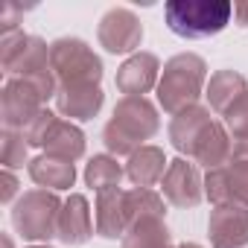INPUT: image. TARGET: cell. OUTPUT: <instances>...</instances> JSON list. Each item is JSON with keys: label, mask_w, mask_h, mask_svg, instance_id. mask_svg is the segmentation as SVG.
<instances>
[{"label": "cell", "mask_w": 248, "mask_h": 248, "mask_svg": "<svg viewBox=\"0 0 248 248\" xmlns=\"http://www.w3.org/2000/svg\"><path fill=\"white\" fill-rule=\"evenodd\" d=\"M170 143L181 152V158L202 164L204 170H216L231 161L233 140L225 123L210 117V108L190 105L170 120Z\"/></svg>", "instance_id": "1"}, {"label": "cell", "mask_w": 248, "mask_h": 248, "mask_svg": "<svg viewBox=\"0 0 248 248\" xmlns=\"http://www.w3.org/2000/svg\"><path fill=\"white\" fill-rule=\"evenodd\" d=\"M158 129H161V117L155 102H149L146 96H123L102 129V143L114 158L120 155L132 158L140 146H146L149 138L158 135Z\"/></svg>", "instance_id": "2"}, {"label": "cell", "mask_w": 248, "mask_h": 248, "mask_svg": "<svg viewBox=\"0 0 248 248\" xmlns=\"http://www.w3.org/2000/svg\"><path fill=\"white\" fill-rule=\"evenodd\" d=\"M207 88V62L199 53H178L172 56L158 82V105L167 114H181L190 105H199V96Z\"/></svg>", "instance_id": "3"}, {"label": "cell", "mask_w": 248, "mask_h": 248, "mask_svg": "<svg viewBox=\"0 0 248 248\" xmlns=\"http://www.w3.org/2000/svg\"><path fill=\"white\" fill-rule=\"evenodd\" d=\"M59 82L56 73H41L30 79H6L3 91H0V120L3 129L24 132L30 123L44 111L47 99H56Z\"/></svg>", "instance_id": "4"}, {"label": "cell", "mask_w": 248, "mask_h": 248, "mask_svg": "<svg viewBox=\"0 0 248 248\" xmlns=\"http://www.w3.org/2000/svg\"><path fill=\"white\" fill-rule=\"evenodd\" d=\"M164 18L167 27L181 38H210L231 24L233 3L228 0H170L164 6Z\"/></svg>", "instance_id": "5"}, {"label": "cell", "mask_w": 248, "mask_h": 248, "mask_svg": "<svg viewBox=\"0 0 248 248\" xmlns=\"http://www.w3.org/2000/svg\"><path fill=\"white\" fill-rule=\"evenodd\" d=\"M62 199L53 190H27L18 196V202L12 204V225L15 231L30 239V242H50L53 236H59V216H62Z\"/></svg>", "instance_id": "6"}, {"label": "cell", "mask_w": 248, "mask_h": 248, "mask_svg": "<svg viewBox=\"0 0 248 248\" xmlns=\"http://www.w3.org/2000/svg\"><path fill=\"white\" fill-rule=\"evenodd\" d=\"M50 67L56 73L59 88L67 85H99L102 82V59L82 38H56L50 44Z\"/></svg>", "instance_id": "7"}, {"label": "cell", "mask_w": 248, "mask_h": 248, "mask_svg": "<svg viewBox=\"0 0 248 248\" xmlns=\"http://www.w3.org/2000/svg\"><path fill=\"white\" fill-rule=\"evenodd\" d=\"M96 38H99V47L111 56H126V53L135 56L143 41V24L129 6H111L99 18Z\"/></svg>", "instance_id": "8"}, {"label": "cell", "mask_w": 248, "mask_h": 248, "mask_svg": "<svg viewBox=\"0 0 248 248\" xmlns=\"http://www.w3.org/2000/svg\"><path fill=\"white\" fill-rule=\"evenodd\" d=\"M204 196L219 204H242L248 207V161L245 158H231L228 164L207 170L204 175Z\"/></svg>", "instance_id": "9"}, {"label": "cell", "mask_w": 248, "mask_h": 248, "mask_svg": "<svg viewBox=\"0 0 248 248\" xmlns=\"http://www.w3.org/2000/svg\"><path fill=\"white\" fill-rule=\"evenodd\" d=\"M161 193L172 207L190 210L199 207L204 199V178L199 175V167L187 158H175L170 161L164 178H161Z\"/></svg>", "instance_id": "10"}, {"label": "cell", "mask_w": 248, "mask_h": 248, "mask_svg": "<svg viewBox=\"0 0 248 248\" xmlns=\"http://www.w3.org/2000/svg\"><path fill=\"white\" fill-rule=\"evenodd\" d=\"M161 59L155 53H143L138 50L135 56H129L117 67V76H114V85L123 96H143L149 93L152 88H158L161 82Z\"/></svg>", "instance_id": "11"}, {"label": "cell", "mask_w": 248, "mask_h": 248, "mask_svg": "<svg viewBox=\"0 0 248 248\" xmlns=\"http://www.w3.org/2000/svg\"><path fill=\"white\" fill-rule=\"evenodd\" d=\"M207 236L213 248H248V207L219 204L210 210Z\"/></svg>", "instance_id": "12"}, {"label": "cell", "mask_w": 248, "mask_h": 248, "mask_svg": "<svg viewBox=\"0 0 248 248\" xmlns=\"http://www.w3.org/2000/svg\"><path fill=\"white\" fill-rule=\"evenodd\" d=\"M102 105H105L102 85H67V88H59V93H56V108L70 123L93 120L102 111Z\"/></svg>", "instance_id": "13"}, {"label": "cell", "mask_w": 248, "mask_h": 248, "mask_svg": "<svg viewBox=\"0 0 248 248\" xmlns=\"http://www.w3.org/2000/svg\"><path fill=\"white\" fill-rule=\"evenodd\" d=\"M93 228L102 239H123L129 228L126 219V190H105L96 193V204H93Z\"/></svg>", "instance_id": "14"}, {"label": "cell", "mask_w": 248, "mask_h": 248, "mask_svg": "<svg viewBox=\"0 0 248 248\" xmlns=\"http://www.w3.org/2000/svg\"><path fill=\"white\" fill-rule=\"evenodd\" d=\"M93 219H91V204L82 193H70L62 204L59 216V236L64 245H85L93 236Z\"/></svg>", "instance_id": "15"}, {"label": "cell", "mask_w": 248, "mask_h": 248, "mask_svg": "<svg viewBox=\"0 0 248 248\" xmlns=\"http://www.w3.org/2000/svg\"><path fill=\"white\" fill-rule=\"evenodd\" d=\"M167 167H170V161H167L164 149H161V146H149V143H146V146H140V149L126 161V178H129L135 187L152 190V187L164 178Z\"/></svg>", "instance_id": "16"}, {"label": "cell", "mask_w": 248, "mask_h": 248, "mask_svg": "<svg viewBox=\"0 0 248 248\" xmlns=\"http://www.w3.org/2000/svg\"><path fill=\"white\" fill-rule=\"evenodd\" d=\"M27 172H30V178H32L41 190H53V193L70 190V187L76 184V164H73V161L53 158V155H44V152L30 161Z\"/></svg>", "instance_id": "17"}, {"label": "cell", "mask_w": 248, "mask_h": 248, "mask_svg": "<svg viewBox=\"0 0 248 248\" xmlns=\"http://www.w3.org/2000/svg\"><path fill=\"white\" fill-rule=\"evenodd\" d=\"M44 155H53V158H62V161H79L85 158V149H88V138L85 132L70 120H56L53 129L44 140Z\"/></svg>", "instance_id": "18"}, {"label": "cell", "mask_w": 248, "mask_h": 248, "mask_svg": "<svg viewBox=\"0 0 248 248\" xmlns=\"http://www.w3.org/2000/svg\"><path fill=\"white\" fill-rule=\"evenodd\" d=\"M248 91V82L239 70H216L210 79H207V88H204V96L210 102V111L216 114H225L242 93Z\"/></svg>", "instance_id": "19"}, {"label": "cell", "mask_w": 248, "mask_h": 248, "mask_svg": "<svg viewBox=\"0 0 248 248\" xmlns=\"http://www.w3.org/2000/svg\"><path fill=\"white\" fill-rule=\"evenodd\" d=\"M123 248H178V245H172L164 219H140L129 225L126 236H123Z\"/></svg>", "instance_id": "20"}, {"label": "cell", "mask_w": 248, "mask_h": 248, "mask_svg": "<svg viewBox=\"0 0 248 248\" xmlns=\"http://www.w3.org/2000/svg\"><path fill=\"white\" fill-rule=\"evenodd\" d=\"M123 175H126V167H123L114 155H93L85 164V184L91 190H96V193L120 187Z\"/></svg>", "instance_id": "21"}, {"label": "cell", "mask_w": 248, "mask_h": 248, "mask_svg": "<svg viewBox=\"0 0 248 248\" xmlns=\"http://www.w3.org/2000/svg\"><path fill=\"white\" fill-rule=\"evenodd\" d=\"M164 216H167L164 196H158L155 190H143V187L126 190V219H129V225H135L140 219H164Z\"/></svg>", "instance_id": "22"}, {"label": "cell", "mask_w": 248, "mask_h": 248, "mask_svg": "<svg viewBox=\"0 0 248 248\" xmlns=\"http://www.w3.org/2000/svg\"><path fill=\"white\" fill-rule=\"evenodd\" d=\"M0 161H3V170H21L24 164L30 167V143L21 132L3 129V152H0Z\"/></svg>", "instance_id": "23"}, {"label": "cell", "mask_w": 248, "mask_h": 248, "mask_svg": "<svg viewBox=\"0 0 248 248\" xmlns=\"http://www.w3.org/2000/svg\"><path fill=\"white\" fill-rule=\"evenodd\" d=\"M222 123H225L228 135H233V140L248 138V91L222 114Z\"/></svg>", "instance_id": "24"}, {"label": "cell", "mask_w": 248, "mask_h": 248, "mask_svg": "<svg viewBox=\"0 0 248 248\" xmlns=\"http://www.w3.org/2000/svg\"><path fill=\"white\" fill-rule=\"evenodd\" d=\"M56 120H59V117H56V114H53L50 108H44V111H41V114H38V117H35V120L30 123V126H27V129H24L21 135L27 138V143H30V146H38V149H41Z\"/></svg>", "instance_id": "25"}, {"label": "cell", "mask_w": 248, "mask_h": 248, "mask_svg": "<svg viewBox=\"0 0 248 248\" xmlns=\"http://www.w3.org/2000/svg\"><path fill=\"white\" fill-rule=\"evenodd\" d=\"M0 187H3V190H0V202H3V204H9L15 196H18V175L12 172V170H3V175H0Z\"/></svg>", "instance_id": "26"}, {"label": "cell", "mask_w": 248, "mask_h": 248, "mask_svg": "<svg viewBox=\"0 0 248 248\" xmlns=\"http://www.w3.org/2000/svg\"><path fill=\"white\" fill-rule=\"evenodd\" d=\"M233 18L239 27L248 30V0H239V3H233Z\"/></svg>", "instance_id": "27"}, {"label": "cell", "mask_w": 248, "mask_h": 248, "mask_svg": "<svg viewBox=\"0 0 248 248\" xmlns=\"http://www.w3.org/2000/svg\"><path fill=\"white\" fill-rule=\"evenodd\" d=\"M231 158H245V161H248V138L233 140V152H231Z\"/></svg>", "instance_id": "28"}, {"label": "cell", "mask_w": 248, "mask_h": 248, "mask_svg": "<svg viewBox=\"0 0 248 248\" xmlns=\"http://www.w3.org/2000/svg\"><path fill=\"white\" fill-rule=\"evenodd\" d=\"M3 248H15V242H12V236H9V233H3Z\"/></svg>", "instance_id": "29"}, {"label": "cell", "mask_w": 248, "mask_h": 248, "mask_svg": "<svg viewBox=\"0 0 248 248\" xmlns=\"http://www.w3.org/2000/svg\"><path fill=\"white\" fill-rule=\"evenodd\" d=\"M178 248H202V245H199V242H181Z\"/></svg>", "instance_id": "30"}, {"label": "cell", "mask_w": 248, "mask_h": 248, "mask_svg": "<svg viewBox=\"0 0 248 248\" xmlns=\"http://www.w3.org/2000/svg\"><path fill=\"white\" fill-rule=\"evenodd\" d=\"M30 248H53V245H47V242H41V245H30Z\"/></svg>", "instance_id": "31"}]
</instances>
